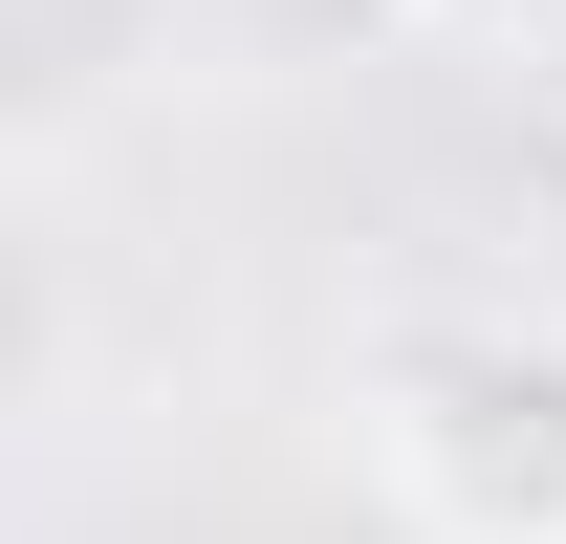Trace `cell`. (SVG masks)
Instances as JSON below:
<instances>
[{"mask_svg":"<svg viewBox=\"0 0 566 544\" xmlns=\"http://www.w3.org/2000/svg\"><path fill=\"white\" fill-rule=\"evenodd\" d=\"M349 479L415 544H566V305L436 283L349 327Z\"/></svg>","mask_w":566,"mask_h":544,"instance_id":"1","label":"cell"},{"mask_svg":"<svg viewBox=\"0 0 566 544\" xmlns=\"http://www.w3.org/2000/svg\"><path fill=\"white\" fill-rule=\"evenodd\" d=\"M305 22H370V44H392V22H436V0H305Z\"/></svg>","mask_w":566,"mask_h":544,"instance_id":"2","label":"cell"}]
</instances>
